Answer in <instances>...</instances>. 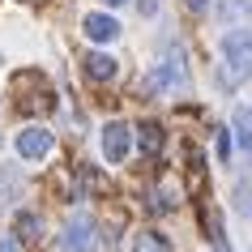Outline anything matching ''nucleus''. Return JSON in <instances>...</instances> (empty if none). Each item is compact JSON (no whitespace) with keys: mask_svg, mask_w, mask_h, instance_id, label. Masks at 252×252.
Wrapping results in <instances>:
<instances>
[{"mask_svg":"<svg viewBox=\"0 0 252 252\" xmlns=\"http://www.w3.org/2000/svg\"><path fill=\"white\" fill-rule=\"evenodd\" d=\"M13 231H17V239H39V231H43V222H39V214H17V222H13Z\"/></svg>","mask_w":252,"mask_h":252,"instance_id":"nucleus-11","label":"nucleus"},{"mask_svg":"<svg viewBox=\"0 0 252 252\" xmlns=\"http://www.w3.org/2000/svg\"><path fill=\"white\" fill-rule=\"evenodd\" d=\"M86 77L90 81H111L116 77V60H111L107 52H90L86 56Z\"/></svg>","mask_w":252,"mask_h":252,"instance_id":"nucleus-8","label":"nucleus"},{"mask_svg":"<svg viewBox=\"0 0 252 252\" xmlns=\"http://www.w3.org/2000/svg\"><path fill=\"white\" fill-rule=\"evenodd\" d=\"M184 81H188L184 56H180V47H167V52H162V60L154 64V73H150V86H162V90H171V86H184Z\"/></svg>","mask_w":252,"mask_h":252,"instance_id":"nucleus-3","label":"nucleus"},{"mask_svg":"<svg viewBox=\"0 0 252 252\" xmlns=\"http://www.w3.org/2000/svg\"><path fill=\"white\" fill-rule=\"evenodd\" d=\"M239 13H252V0H226L222 4V17H239Z\"/></svg>","mask_w":252,"mask_h":252,"instance_id":"nucleus-13","label":"nucleus"},{"mask_svg":"<svg viewBox=\"0 0 252 252\" xmlns=\"http://www.w3.org/2000/svg\"><path fill=\"white\" fill-rule=\"evenodd\" d=\"M52 146H56V137L47 133L43 124H30V128H22V133L13 137V150L22 154V158H30V162L47 158V154H52Z\"/></svg>","mask_w":252,"mask_h":252,"instance_id":"nucleus-2","label":"nucleus"},{"mask_svg":"<svg viewBox=\"0 0 252 252\" xmlns=\"http://www.w3.org/2000/svg\"><path fill=\"white\" fill-rule=\"evenodd\" d=\"M150 210H154V214H167V210H175V201L167 197V192H154V197H150Z\"/></svg>","mask_w":252,"mask_h":252,"instance_id":"nucleus-14","label":"nucleus"},{"mask_svg":"<svg viewBox=\"0 0 252 252\" xmlns=\"http://www.w3.org/2000/svg\"><path fill=\"white\" fill-rule=\"evenodd\" d=\"M0 252H17V239L13 235H0Z\"/></svg>","mask_w":252,"mask_h":252,"instance_id":"nucleus-16","label":"nucleus"},{"mask_svg":"<svg viewBox=\"0 0 252 252\" xmlns=\"http://www.w3.org/2000/svg\"><path fill=\"white\" fill-rule=\"evenodd\" d=\"M133 252H171V244H167V239H162L158 231H137Z\"/></svg>","mask_w":252,"mask_h":252,"instance_id":"nucleus-10","label":"nucleus"},{"mask_svg":"<svg viewBox=\"0 0 252 252\" xmlns=\"http://www.w3.org/2000/svg\"><path fill=\"white\" fill-rule=\"evenodd\" d=\"M81 30H86V39H90V43L120 39V22H116V17H107V13H86V17H81Z\"/></svg>","mask_w":252,"mask_h":252,"instance_id":"nucleus-6","label":"nucleus"},{"mask_svg":"<svg viewBox=\"0 0 252 252\" xmlns=\"http://www.w3.org/2000/svg\"><path fill=\"white\" fill-rule=\"evenodd\" d=\"M222 77L244 81L252 77V30H226L222 34Z\"/></svg>","mask_w":252,"mask_h":252,"instance_id":"nucleus-1","label":"nucleus"},{"mask_svg":"<svg viewBox=\"0 0 252 252\" xmlns=\"http://www.w3.org/2000/svg\"><path fill=\"white\" fill-rule=\"evenodd\" d=\"M64 248L68 252H94L98 248V226H94L86 214H73L64 222Z\"/></svg>","mask_w":252,"mask_h":252,"instance_id":"nucleus-4","label":"nucleus"},{"mask_svg":"<svg viewBox=\"0 0 252 252\" xmlns=\"http://www.w3.org/2000/svg\"><path fill=\"white\" fill-rule=\"evenodd\" d=\"M226 154H231V137H226V128H222V133H218V158L226 162Z\"/></svg>","mask_w":252,"mask_h":252,"instance_id":"nucleus-15","label":"nucleus"},{"mask_svg":"<svg viewBox=\"0 0 252 252\" xmlns=\"http://www.w3.org/2000/svg\"><path fill=\"white\" fill-rule=\"evenodd\" d=\"M235 210L244 214V218H252V180H244V184L235 188Z\"/></svg>","mask_w":252,"mask_h":252,"instance_id":"nucleus-12","label":"nucleus"},{"mask_svg":"<svg viewBox=\"0 0 252 252\" xmlns=\"http://www.w3.org/2000/svg\"><path fill=\"white\" fill-rule=\"evenodd\" d=\"M188 9H197V13H201V9H210V0H188Z\"/></svg>","mask_w":252,"mask_h":252,"instance_id":"nucleus-17","label":"nucleus"},{"mask_svg":"<svg viewBox=\"0 0 252 252\" xmlns=\"http://www.w3.org/2000/svg\"><path fill=\"white\" fill-rule=\"evenodd\" d=\"M231 133L244 150H252V107H235V116H231Z\"/></svg>","mask_w":252,"mask_h":252,"instance_id":"nucleus-9","label":"nucleus"},{"mask_svg":"<svg viewBox=\"0 0 252 252\" xmlns=\"http://www.w3.org/2000/svg\"><path fill=\"white\" fill-rule=\"evenodd\" d=\"M107 4H124V0H107Z\"/></svg>","mask_w":252,"mask_h":252,"instance_id":"nucleus-18","label":"nucleus"},{"mask_svg":"<svg viewBox=\"0 0 252 252\" xmlns=\"http://www.w3.org/2000/svg\"><path fill=\"white\" fill-rule=\"evenodd\" d=\"M162 146H167V133H162V124H141V128H137V150H141L146 158H154Z\"/></svg>","mask_w":252,"mask_h":252,"instance_id":"nucleus-7","label":"nucleus"},{"mask_svg":"<svg viewBox=\"0 0 252 252\" xmlns=\"http://www.w3.org/2000/svg\"><path fill=\"white\" fill-rule=\"evenodd\" d=\"M128 150H133V128H128L124 120H111L103 128V158L107 162H124Z\"/></svg>","mask_w":252,"mask_h":252,"instance_id":"nucleus-5","label":"nucleus"}]
</instances>
